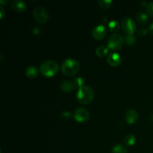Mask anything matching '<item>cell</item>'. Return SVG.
I'll use <instances>...</instances> for the list:
<instances>
[{
  "mask_svg": "<svg viewBox=\"0 0 153 153\" xmlns=\"http://www.w3.org/2000/svg\"><path fill=\"white\" fill-rule=\"evenodd\" d=\"M33 16L35 20L40 23H45L49 19V13L46 9L42 6L34 7L33 10Z\"/></svg>",
  "mask_w": 153,
  "mask_h": 153,
  "instance_id": "cell-4",
  "label": "cell"
},
{
  "mask_svg": "<svg viewBox=\"0 0 153 153\" xmlns=\"http://www.w3.org/2000/svg\"><path fill=\"white\" fill-rule=\"evenodd\" d=\"M73 82L74 83L75 86H76V88H79V89L81 87L84 86V83H85V80L82 77L76 78Z\"/></svg>",
  "mask_w": 153,
  "mask_h": 153,
  "instance_id": "cell-21",
  "label": "cell"
},
{
  "mask_svg": "<svg viewBox=\"0 0 153 153\" xmlns=\"http://www.w3.org/2000/svg\"><path fill=\"white\" fill-rule=\"evenodd\" d=\"M107 61L112 67H117L119 66L122 62V58L120 55L117 52H112L108 55Z\"/></svg>",
  "mask_w": 153,
  "mask_h": 153,
  "instance_id": "cell-9",
  "label": "cell"
},
{
  "mask_svg": "<svg viewBox=\"0 0 153 153\" xmlns=\"http://www.w3.org/2000/svg\"><path fill=\"white\" fill-rule=\"evenodd\" d=\"M125 42L128 45H133L136 42V38L133 34H127L125 36Z\"/></svg>",
  "mask_w": 153,
  "mask_h": 153,
  "instance_id": "cell-20",
  "label": "cell"
},
{
  "mask_svg": "<svg viewBox=\"0 0 153 153\" xmlns=\"http://www.w3.org/2000/svg\"><path fill=\"white\" fill-rule=\"evenodd\" d=\"M149 31H150V32H151V34H153V22H152V24H151V25H149Z\"/></svg>",
  "mask_w": 153,
  "mask_h": 153,
  "instance_id": "cell-26",
  "label": "cell"
},
{
  "mask_svg": "<svg viewBox=\"0 0 153 153\" xmlns=\"http://www.w3.org/2000/svg\"><path fill=\"white\" fill-rule=\"evenodd\" d=\"M146 10L150 16H153V1L148 3L146 5Z\"/></svg>",
  "mask_w": 153,
  "mask_h": 153,
  "instance_id": "cell-22",
  "label": "cell"
},
{
  "mask_svg": "<svg viewBox=\"0 0 153 153\" xmlns=\"http://www.w3.org/2000/svg\"><path fill=\"white\" fill-rule=\"evenodd\" d=\"M39 28H34V29H33V32L34 33V34H38V32H39Z\"/></svg>",
  "mask_w": 153,
  "mask_h": 153,
  "instance_id": "cell-27",
  "label": "cell"
},
{
  "mask_svg": "<svg viewBox=\"0 0 153 153\" xmlns=\"http://www.w3.org/2000/svg\"><path fill=\"white\" fill-rule=\"evenodd\" d=\"M148 31L146 28H140V29L137 31V34H138L140 37H144L146 35Z\"/></svg>",
  "mask_w": 153,
  "mask_h": 153,
  "instance_id": "cell-23",
  "label": "cell"
},
{
  "mask_svg": "<svg viewBox=\"0 0 153 153\" xmlns=\"http://www.w3.org/2000/svg\"><path fill=\"white\" fill-rule=\"evenodd\" d=\"M25 74L30 79H34V78L37 77L38 75V70L34 66H28L25 70Z\"/></svg>",
  "mask_w": 153,
  "mask_h": 153,
  "instance_id": "cell-13",
  "label": "cell"
},
{
  "mask_svg": "<svg viewBox=\"0 0 153 153\" xmlns=\"http://www.w3.org/2000/svg\"><path fill=\"white\" fill-rule=\"evenodd\" d=\"M124 142L128 146H133L136 142V137L134 134H128L124 138Z\"/></svg>",
  "mask_w": 153,
  "mask_h": 153,
  "instance_id": "cell-17",
  "label": "cell"
},
{
  "mask_svg": "<svg viewBox=\"0 0 153 153\" xmlns=\"http://www.w3.org/2000/svg\"><path fill=\"white\" fill-rule=\"evenodd\" d=\"M106 28L103 25H98L94 27L92 31V35L96 40H101L106 35Z\"/></svg>",
  "mask_w": 153,
  "mask_h": 153,
  "instance_id": "cell-8",
  "label": "cell"
},
{
  "mask_svg": "<svg viewBox=\"0 0 153 153\" xmlns=\"http://www.w3.org/2000/svg\"><path fill=\"white\" fill-rule=\"evenodd\" d=\"M73 117L78 122H86L89 120L90 114L86 109L83 108H78L73 113Z\"/></svg>",
  "mask_w": 153,
  "mask_h": 153,
  "instance_id": "cell-7",
  "label": "cell"
},
{
  "mask_svg": "<svg viewBox=\"0 0 153 153\" xmlns=\"http://www.w3.org/2000/svg\"><path fill=\"white\" fill-rule=\"evenodd\" d=\"M124 43L122 36L119 34H114L111 36L108 40V47L112 50H117L120 49Z\"/></svg>",
  "mask_w": 153,
  "mask_h": 153,
  "instance_id": "cell-5",
  "label": "cell"
},
{
  "mask_svg": "<svg viewBox=\"0 0 153 153\" xmlns=\"http://www.w3.org/2000/svg\"><path fill=\"white\" fill-rule=\"evenodd\" d=\"M59 66L52 60H46L43 61L40 67V71L42 74L46 77H52L58 73Z\"/></svg>",
  "mask_w": 153,
  "mask_h": 153,
  "instance_id": "cell-3",
  "label": "cell"
},
{
  "mask_svg": "<svg viewBox=\"0 0 153 153\" xmlns=\"http://www.w3.org/2000/svg\"><path fill=\"white\" fill-rule=\"evenodd\" d=\"M112 153H127V149L121 144H117L112 149Z\"/></svg>",
  "mask_w": 153,
  "mask_h": 153,
  "instance_id": "cell-18",
  "label": "cell"
},
{
  "mask_svg": "<svg viewBox=\"0 0 153 153\" xmlns=\"http://www.w3.org/2000/svg\"><path fill=\"white\" fill-rule=\"evenodd\" d=\"M121 28L128 34H133L135 31L137 25L131 18L125 17L121 22Z\"/></svg>",
  "mask_w": 153,
  "mask_h": 153,
  "instance_id": "cell-6",
  "label": "cell"
},
{
  "mask_svg": "<svg viewBox=\"0 0 153 153\" xmlns=\"http://www.w3.org/2000/svg\"><path fill=\"white\" fill-rule=\"evenodd\" d=\"M4 8H3L2 6H1V7H0V17H1V19H2V18L4 17Z\"/></svg>",
  "mask_w": 153,
  "mask_h": 153,
  "instance_id": "cell-24",
  "label": "cell"
},
{
  "mask_svg": "<svg viewBox=\"0 0 153 153\" xmlns=\"http://www.w3.org/2000/svg\"><path fill=\"white\" fill-rule=\"evenodd\" d=\"M108 47L105 46H99L96 49V55L97 56L100 57V58H102V57L105 56L108 54Z\"/></svg>",
  "mask_w": 153,
  "mask_h": 153,
  "instance_id": "cell-15",
  "label": "cell"
},
{
  "mask_svg": "<svg viewBox=\"0 0 153 153\" xmlns=\"http://www.w3.org/2000/svg\"><path fill=\"white\" fill-rule=\"evenodd\" d=\"M60 87L64 92H71L73 90L76 89V86H75L73 82L69 80H65L61 82Z\"/></svg>",
  "mask_w": 153,
  "mask_h": 153,
  "instance_id": "cell-12",
  "label": "cell"
},
{
  "mask_svg": "<svg viewBox=\"0 0 153 153\" xmlns=\"http://www.w3.org/2000/svg\"><path fill=\"white\" fill-rule=\"evenodd\" d=\"M98 4L102 8L107 9L111 7L112 4V1L111 0H99Z\"/></svg>",
  "mask_w": 153,
  "mask_h": 153,
  "instance_id": "cell-19",
  "label": "cell"
},
{
  "mask_svg": "<svg viewBox=\"0 0 153 153\" xmlns=\"http://www.w3.org/2000/svg\"><path fill=\"white\" fill-rule=\"evenodd\" d=\"M150 117H151V119H152V120H153V113L152 114H151V115H150Z\"/></svg>",
  "mask_w": 153,
  "mask_h": 153,
  "instance_id": "cell-28",
  "label": "cell"
},
{
  "mask_svg": "<svg viewBox=\"0 0 153 153\" xmlns=\"http://www.w3.org/2000/svg\"><path fill=\"white\" fill-rule=\"evenodd\" d=\"M62 116H64L66 117V119H67V118L70 116V113H68V112H64V113L62 114Z\"/></svg>",
  "mask_w": 153,
  "mask_h": 153,
  "instance_id": "cell-25",
  "label": "cell"
},
{
  "mask_svg": "<svg viewBox=\"0 0 153 153\" xmlns=\"http://www.w3.org/2000/svg\"><path fill=\"white\" fill-rule=\"evenodd\" d=\"M108 28L111 32H117L120 28V25L117 20H111L108 23Z\"/></svg>",
  "mask_w": 153,
  "mask_h": 153,
  "instance_id": "cell-16",
  "label": "cell"
},
{
  "mask_svg": "<svg viewBox=\"0 0 153 153\" xmlns=\"http://www.w3.org/2000/svg\"><path fill=\"white\" fill-rule=\"evenodd\" d=\"M80 69L79 62L73 58L66 59L61 64V70L63 73L67 76H73L78 73Z\"/></svg>",
  "mask_w": 153,
  "mask_h": 153,
  "instance_id": "cell-2",
  "label": "cell"
},
{
  "mask_svg": "<svg viewBox=\"0 0 153 153\" xmlns=\"http://www.w3.org/2000/svg\"><path fill=\"white\" fill-rule=\"evenodd\" d=\"M137 117H138V114L134 109H129L128 111H127L125 115L126 121L128 124H132L135 123L137 120Z\"/></svg>",
  "mask_w": 153,
  "mask_h": 153,
  "instance_id": "cell-10",
  "label": "cell"
},
{
  "mask_svg": "<svg viewBox=\"0 0 153 153\" xmlns=\"http://www.w3.org/2000/svg\"><path fill=\"white\" fill-rule=\"evenodd\" d=\"M136 17H137V21L142 25H144L148 22V15L143 11L137 12Z\"/></svg>",
  "mask_w": 153,
  "mask_h": 153,
  "instance_id": "cell-14",
  "label": "cell"
},
{
  "mask_svg": "<svg viewBox=\"0 0 153 153\" xmlns=\"http://www.w3.org/2000/svg\"><path fill=\"white\" fill-rule=\"evenodd\" d=\"M94 95L95 93L91 87L84 85L78 90L77 99L81 104L86 105L94 100Z\"/></svg>",
  "mask_w": 153,
  "mask_h": 153,
  "instance_id": "cell-1",
  "label": "cell"
},
{
  "mask_svg": "<svg viewBox=\"0 0 153 153\" xmlns=\"http://www.w3.org/2000/svg\"><path fill=\"white\" fill-rule=\"evenodd\" d=\"M11 7L15 11L21 13V12H23L24 10H25L26 4L22 0H14V1H12Z\"/></svg>",
  "mask_w": 153,
  "mask_h": 153,
  "instance_id": "cell-11",
  "label": "cell"
}]
</instances>
